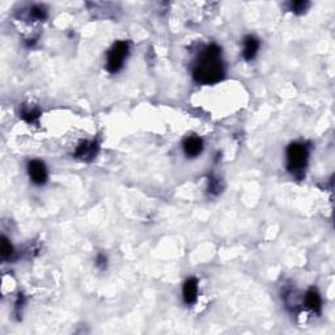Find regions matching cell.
<instances>
[{"instance_id": "obj_9", "label": "cell", "mask_w": 335, "mask_h": 335, "mask_svg": "<svg viewBox=\"0 0 335 335\" xmlns=\"http://www.w3.org/2000/svg\"><path fill=\"white\" fill-rule=\"evenodd\" d=\"M305 304L308 306L311 311H313L314 313H321V309H322V301H321V296L318 293L317 290L311 288V290L306 292L305 295Z\"/></svg>"}, {"instance_id": "obj_6", "label": "cell", "mask_w": 335, "mask_h": 335, "mask_svg": "<svg viewBox=\"0 0 335 335\" xmlns=\"http://www.w3.org/2000/svg\"><path fill=\"white\" fill-rule=\"evenodd\" d=\"M183 300L187 305H192L198 299V281L195 277H189L183 284Z\"/></svg>"}, {"instance_id": "obj_12", "label": "cell", "mask_w": 335, "mask_h": 335, "mask_svg": "<svg viewBox=\"0 0 335 335\" xmlns=\"http://www.w3.org/2000/svg\"><path fill=\"white\" fill-rule=\"evenodd\" d=\"M2 252H0V253H2V258H9V257L12 256L13 254V246L12 245H11V242H9L8 241V238L7 237H2Z\"/></svg>"}, {"instance_id": "obj_10", "label": "cell", "mask_w": 335, "mask_h": 335, "mask_svg": "<svg viewBox=\"0 0 335 335\" xmlns=\"http://www.w3.org/2000/svg\"><path fill=\"white\" fill-rule=\"evenodd\" d=\"M31 16L34 18V20L43 21V20L47 17V11H46L45 7L42 6H33L31 8Z\"/></svg>"}, {"instance_id": "obj_1", "label": "cell", "mask_w": 335, "mask_h": 335, "mask_svg": "<svg viewBox=\"0 0 335 335\" xmlns=\"http://www.w3.org/2000/svg\"><path fill=\"white\" fill-rule=\"evenodd\" d=\"M195 81L210 86L220 81L224 76V66L221 62V50L219 46L211 45L202 51L192 71Z\"/></svg>"}, {"instance_id": "obj_4", "label": "cell", "mask_w": 335, "mask_h": 335, "mask_svg": "<svg viewBox=\"0 0 335 335\" xmlns=\"http://www.w3.org/2000/svg\"><path fill=\"white\" fill-rule=\"evenodd\" d=\"M27 172L29 177L36 185H45L47 181V169H46L45 162L40 160H32L27 164Z\"/></svg>"}, {"instance_id": "obj_11", "label": "cell", "mask_w": 335, "mask_h": 335, "mask_svg": "<svg viewBox=\"0 0 335 335\" xmlns=\"http://www.w3.org/2000/svg\"><path fill=\"white\" fill-rule=\"evenodd\" d=\"M21 118L29 123H34L40 118V111L36 109H24L21 111Z\"/></svg>"}, {"instance_id": "obj_15", "label": "cell", "mask_w": 335, "mask_h": 335, "mask_svg": "<svg viewBox=\"0 0 335 335\" xmlns=\"http://www.w3.org/2000/svg\"><path fill=\"white\" fill-rule=\"evenodd\" d=\"M208 189H210V191L213 192V194H217V192L220 191V182L217 180H215V178H211Z\"/></svg>"}, {"instance_id": "obj_8", "label": "cell", "mask_w": 335, "mask_h": 335, "mask_svg": "<svg viewBox=\"0 0 335 335\" xmlns=\"http://www.w3.org/2000/svg\"><path fill=\"white\" fill-rule=\"evenodd\" d=\"M259 50V41L257 40L256 37L253 36H247L244 38V55L245 61H253L256 58L257 52Z\"/></svg>"}, {"instance_id": "obj_3", "label": "cell", "mask_w": 335, "mask_h": 335, "mask_svg": "<svg viewBox=\"0 0 335 335\" xmlns=\"http://www.w3.org/2000/svg\"><path fill=\"white\" fill-rule=\"evenodd\" d=\"M128 55V43L125 41H118L107 52L106 68L110 73H117L122 70L125 59Z\"/></svg>"}, {"instance_id": "obj_16", "label": "cell", "mask_w": 335, "mask_h": 335, "mask_svg": "<svg viewBox=\"0 0 335 335\" xmlns=\"http://www.w3.org/2000/svg\"><path fill=\"white\" fill-rule=\"evenodd\" d=\"M24 302H25L24 295H22V293H18V297L17 300H16V312H17V314L21 313V308L22 305H24Z\"/></svg>"}, {"instance_id": "obj_7", "label": "cell", "mask_w": 335, "mask_h": 335, "mask_svg": "<svg viewBox=\"0 0 335 335\" xmlns=\"http://www.w3.org/2000/svg\"><path fill=\"white\" fill-rule=\"evenodd\" d=\"M183 151L187 157H197L203 151V141L201 137L190 136L183 142Z\"/></svg>"}, {"instance_id": "obj_5", "label": "cell", "mask_w": 335, "mask_h": 335, "mask_svg": "<svg viewBox=\"0 0 335 335\" xmlns=\"http://www.w3.org/2000/svg\"><path fill=\"white\" fill-rule=\"evenodd\" d=\"M98 151V146L95 142H84L77 147L76 152H75V157L81 159L84 161H91L96 157Z\"/></svg>"}, {"instance_id": "obj_2", "label": "cell", "mask_w": 335, "mask_h": 335, "mask_svg": "<svg viewBox=\"0 0 335 335\" xmlns=\"http://www.w3.org/2000/svg\"><path fill=\"white\" fill-rule=\"evenodd\" d=\"M308 148L301 143H293L287 148V166L295 176L301 177L308 164Z\"/></svg>"}, {"instance_id": "obj_13", "label": "cell", "mask_w": 335, "mask_h": 335, "mask_svg": "<svg viewBox=\"0 0 335 335\" xmlns=\"http://www.w3.org/2000/svg\"><path fill=\"white\" fill-rule=\"evenodd\" d=\"M309 3L308 2H302V0H299V2H292L291 3V11L295 13H304L306 9H308Z\"/></svg>"}, {"instance_id": "obj_14", "label": "cell", "mask_w": 335, "mask_h": 335, "mask_svg": "<svg viewBox=\"0 0 335 335\" xmlns=\"http://www.w3.org/2000/svg\"><path fill=\"white\" fill-rule=\"evenodd\" d=\"M96 266L101 270H105L107 266V258L105 254H98L97 258H96Z\"/></svg>"}]
</instances>
